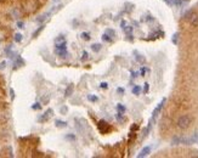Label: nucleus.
Wrapping results in <instances>:
<instances>
[{
  "mask_svg": "<svg viewBox=\"0 0 198 158\" xmlns=\"http://www.w3.org/2000/svg\"><path fill=\"white\" fill-rule=\"evenodd\" d=\"M102 40H105V41H111V40H112V38H111L107 33H105V34L102 35Z\"/></svg>",
  "mask_w": 198,
  "mask_h": 158,
  "instance_id": "2eb2a0df",
  "label": "nucleus"
},
{
  "mask_svg": "<svg viewBox=\"0 0 198 158\" xmlns=\"http://www.w3.org/2000/svg\"><path fill=\"white\" fill-rule=\"evenodd\" d=\"M22 40V35L20 34V33H17L16 35H15V41H17V43H20Z\"/></svg>",
  "mask_w": 198,
  "mask_h": 158,
  "instance_id": "a211bd4d",
  "label": "nucleus"
},
{
  "mask_svg": "<svg viewBox=\"0 0 198 158\" xmlns=\"http://www.w3.org/2000/svg\"><path fill=\"white\" fill-rule=\"evenodd\" d=\"M135 54H136V60H137L139 62H141V63H143V62H145V59H143V57H142L141 55H139L137 52H135Z\"/></svg>",
  "mask_w": 198,
  "mask_h": 158,
  "instance_id": "f3484780",
  "label": "nucleus"
},
{
  "mask_svg": "<svg viewBox=\"0 0 198 158\" xmlns=\"http://www.w3.org/2000/svg\"><path fill=\"white\" fill-rule=\"evenodd\" d=\"M150 152H151V147H150V146H146V147H143V148L141 150V152L137 155V157H139V158L146 157V156H147Z\"/></svg>",
  "mask_w": 198,
  "mask_h": 158,
  "instance_id": "6e6552de",
  "label": "nucleus"
},
{
  "mask_svg": "<svg viewBox=\"0 0 198 158\" xmlns=\"http://www.w3.org/2000/svg\"><path fill=\"white\" fill-rule=\"evenodd\" d=\"M177 37H179V33H175L174 37H173V43H174V44L177 43Z\"/></svg>",
  "mask_w": 198,
  "mask_h": 158,
  "instance_id": "5701e85b",
  "label": "nucleus"
},
{
  "mask_svg": "<svg viewBox=\"0 0 198 158\" xmlns=\"http://www.w3.org/2000/svg\"><path fill=\"white\" fill-rule=\"evenodd\" d=\"M85 60H88V52L86 51H84L82 54V61H85Z\"/></svg>",
  "mask_w": 198,
  "mask_h": 158,
  "instance_id": "412c9836",
  "label": "nucleus"
},
{
  "mask_svg": "<svg viewBox=\"0 0 198 158\" xmlns=\"http://www.w3.org/2000/svg\"><path fill=\"white\" fill-rule=\"evenodd\" d=\"M72 91H73V85H69L68 88H67V90H66V96H69V95L72 94Z\"/></svg>",
  "mask_w": 198,
  "mask_h": 158,
  "instance_id": "dca6fc26",
  "label": "nucleus"
},
{
  "mask_svg": "<svg viewBox=\"0 0 198 158\" xmlns=\"http://www.w3.org/2000/svg\"><path fill=\"white\" fill-rule=\"evenodd\" d=\"M141 90H142V89H141V87L136 85V87H134V88H132V94H134V95H139L140 93H141Z\"/></svg>",
  "mask_w": 198,
  "mask_h": 158,
  "instance_id": "f8f14e48",
  "label": "nucleus"
},
{
  "mask_svg": "<svg viewBox=\"0 0 198 158\" xmlns=\"http://www.w3.org/2000/svg\"><path fill=\"white\" fill-rule=\"evenodd\" d=\"M136 74H137V73H136V72H131V75H132V77H134V78H135V77H136Z\"/></svg>",
  "mask_w": 198,
  "mask_h": 158,
  "instance_id": "c85d7f7f",
  "label": "nucleus"
},
{
  "mask_svg": "<svg viewBox=\"0 0 198 158\" xmlns=\"http://www.w3.org/2000/svg\"><path fill=\"white\" fill-rule=\"evenodd\" d=\"M51 114H52V110H48V111L44 113V116H43V117H40V119H39V121H40V122H46V121L51 117Z\"/></svg>",
  "mask_w": 198,
  "mask_h": 158,
  "instance_id": "1a4fd4ad",
  "label": "nucleus"
},
{
  "mask_svg": "<svg viewBox=\"0 0 198 158\" xmlns=\"http://www.w3.org/2000/svg\"><path fill=\"white\" fill-rule=\"evenodd\" d=\"M123 31L125 32V34H127L128 37H131V34H132V27L131 26H125V27L123 28Z\"/></svg>",
  "mask_w": 198,
  "mask_h": 158,
  "instance_id": "9d476101",
  "label": "nucleus"
},
{
  "mask_svg": "<svg viewBox=\"0 0 198 158\" xmlns=\"http://www.w3.org/2000/svg\"><path fill=\"white\" fill-rule=\"evenodd\" d=\"M100 87H101L102 89H107V88H108V85H107V83H101V84H100Z\"/></svg>",
  "mask_w": 198,
  "mask_h": 158,
  "instance_id": "393cba45",
  "label": "nucleus"
},
{
  "mask_svg": "<svg viewBox=\"0 0 198 158\" xmlns=\"http://www.w3.org/2000/svg\"><path fill=\"white\" fill-rule=\"evenodd\" d=\"M106 33H107V34H108L111 38H113V37H114V34H116V33H114V31H111V29H107V31H106Z\"/></svg>",
  "mask_w": 198,
  "mask_h": 158,
  "instance_id": "4be33fe9",
  "label": "nucleus"
},
{
  "mask_svg": "<svg viewBox=\"0 0 198 158\" xmlns=\"http://www.w3.org/2000/svg\"><path fill=\"white\" fill-rule=\"evenodd\" d=\"M117 110H118V113H122V114L125 112V107H124L122 103H118V105H117Z\"/></svg>",
  "mask_w": 198,
  "mask_h": 158,
  "instance_id": "9b49d317",
  "label": "nucleus"
},
{
  "mask_svg": "<svg viewBox=\"0 0 198 158\" xmlns=\"http://www.w3.org/2000/svg\"><path fill=\"white\" fill-rule=\"evenodd\" d=\"M9 118H10L9 111L4 110V108H0V124H5L9 121Z\"/></svg>",
  "mask_w": 198,
  "mask_h": 158,
  "instance_id": "20e7f679",
  "label": "nucleus"
},
{
  "mask_svg": "<svg viewBox=\"0 0 198 158\" xmlns=\"http://www.w3.org/2000/svg\"><path fill=\"white\" fill-rule=\"evenodd\" d=\"M148 89H150V87H148V84L146 83V84H145V88H143V93H145V94L148 93Z\"/></svg>",
  "mask_w": 198,
  "mask_h": 158,
  "instance_id": "b1692460",
  "label": "nucleus"
},
{
  "mask_svg": "<svg viewBox=\"0 0 198 158\" xmlns=\"http://www.w3.org/2000/svg\"><path fill=\"white\" fill-rule=\"evenodd\" d=\"M20 2H21V7L26 15L34 13L40 6L38 0H20Z\"/></svg>",
  "mask_w": 198,
  "mask_h": 158,
  "instance_id": "f257e3e1",
  "label": "nucleus"
},
{
  "mask_svg": "<svg viewBox=\"0 0 198 158\" xmlns=\"http://www.w3.org/2000/svg\"><path fill=\"white\" fill-rule=\"evenodd\" d=\"M191 123H192V118H191L190 116L185 114V116H181V117L177 119V123H176V124H177V128L185 130V129H187L188 126L191 125Z\"/></svg>",
  "mask_w": 198,
  "mask_h": 158,
  "instance_id": "f03ea898",
  "label": "nucleus"
},
{
  "mask_svg": "<svg viewBox=\"0 0 198 158\" xmlns=\"http://www.w3.org/2000/svg\"><path fill=\"white\" fill-rule=\"evenodd\" d=\"M165 101H166V100H165V98H163V100H162V101H161V102L158 103V106H157V107L154 108V111H153V116H152L153 118H156V117L158 116V113H159V112L162 111V108H163V106H164Z\"/></svg>",
  "mask_w": 198,
  "mask_h": 158,
  "instance_id": "39448f33",
  "label": "nucleus"
},
{
  "mask_svg": "<svg viewBox=\"0 0 198 158\" xmlns=\"http://www.w3.org/2000/svg\"><path fill=\"white\" fill-rule=\"evenodd\" d=\"M32 108H33V110H39V108H40V105H39V103H34L33 106H32Z\"/></svg>",
  "mask_w": 198,
  "mask_h": 158,
  "instance_id": "a878e982",
  "label": "nucleus"
},
{
  "mask_svg": "<svg viewBox=\"0 0 198 158\" xmlns=\"http://www.w3.org/2000/svg\"><path fill=\"white\" fill-rule=\"evenodd\" d=\"M99 129L101 130V133H107L109 129H111V126L107 124V122H105V121H100L99 122Z\"/></svg>",
  "mask_w": 198,
  "mask_h": 158,
  "instance_id": "423d86ee",
  "label": "nucleus"
},
{
  "mask_svg": "<svg viewBox=\"0 0 198 158\" xmlns=\"http://www.w3.org/2000/svg\"><path fill=\"white\" fill-rule=\"evenodd\" d=\"M91 49H93V51L99 52L100 50H101V44H93L91 45Z\"/></svg>",
  "mask_w": 198,
  "mask_h": 158,
  "instance_id": "ddd939ff",
  "label": "nucleus"
},
{
  "mask_svg": "<svg viewBox=\"0 0 198 158\" xmlns=\"http://www.w3.org/2000/svg\"><path fill=\"white\" fill-rule=\"evenodd\" d=\"M185 18L188 21V23L192 27H197L198 26V12L197 11H190L185 15Z\"/></svg>",
  "mask_w": 198,
  "mask_h": 158,
  "instance_id": "7ed1b4c3",
  "label": "nucleus"
},
{
  "mask_svg": "<svg viewBox=\"0 0 198 158\" xmlns=\"http://www.w3.org/2000/svg\"><path fill=\"white\" fill-rule=\"evenodd\" d=\"M17 26H18L20 28H22V26H23V23H22V22H18V23H17Z\"/></svg>",
  "mask_w": 198,
  "mask_h": 158,
  "instance_id": "cd10ccee",
  "label": "nucleus"
},
{
  "mask_svg": "<svg viewBox=\"0 0 198 158\" xmlns=\"http://www.w3.org/2000/svg\"><path fill=\"white\" fill-rule=\"evenodd\" d=\"M82 38H83L84 40H89V39H90V35H89L88 33H82Z\"/></svg>",
  "mask_w": 198,
  "mask_h": 158,
  "instance_id": "6ab92c4d",
  "label": "nucleus"
},
{
  "mask_svg": "<svg viewBox=\"0 0 198 158\" xmlns=\"http://www.w3.org/2000/svg\"><path fill=\"white\" fill-rule=\"evenodd\" d=\"M145 72H146V69H145V68H143V69H141V74H142V75L145 74Z\"/></svg>",
  "mask_w": 198,
  "mask_h": 158,
  "instance_id": "c756f323",
  "label": "nucleus"
},
{
  "mask_svg": "<svg viewBox=\"0 0 198 158\" xmlns=\"http://www.w3.org/2000/svg\"><path fill=\"white\" fill-rule=\"evenodd\" d=\"M88 98H89V101H91V102L97 101V97H96V96H93V95H89V96H88Z\"/></svg>",
  "mask_w": 198,
  "mask_h": 158,
  "instance_id": "aec40b11",
  "label": "nucleus"
},
{
  "mask_svg": "<svg viewBox=\"0 0 198 158\" xmlns=\"http://www.w3.org/2000/svg\"><path fill=\"white\" fill-rule=\"evenodd\" d=\"M118 93H119V94H124V89L119 88V89H118Z\"/></svg>",
  "mask_w": 198,
  "mask_h": 158,
  "instance_id": "bb28decb",
  "label": "nucleus"
},
{
  "mask_svg": "<svg viewBox=\"0 0 198 158\" xmlns=\"http://www.w3.org/2000/svg\"><path fill=\"white\" fill-rule=\"evenodd\" d=\"M166 4L169 5H175V6H181L186 2H188V0H165Z\"/></svg>",
  "mask_w": 198,
  "mask_h": 158,
  "instance_id": "0eeeda50",
  "label": "nucleus"
},
{
  "mask_svg": "<svg viewBox=\"0 0 198 158\" xmlns=\"http://www.w3.org/2000/svg\"><path fill=\"white\" fill-rule=\"evenodd\" d=\"M56 125L59 128H65V126H67V123L66 122H61V121H56Z\"/></svg>",
  "mask_w": 198,
  "mask_h": 158,
  "instance_id": "4468645a",
  "label": "nucleus"
}]
</instances>
